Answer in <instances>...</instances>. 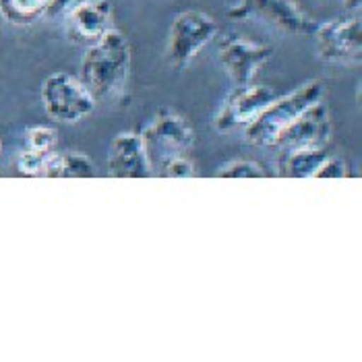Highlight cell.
Wrapping results in <instances>:
<instances>
[{
    "label": "cell",
    "instance_id": "obj_7",
    "mask_svg": "<svg viewBox=\"0 0 362 362\" xmlns=\"http://www.w3.org/2000/svg\"><path fill=\"white\" fill-rule=\"evenodd\" d=\"M274 56V48L267 44L251 42L245 37H226L220 44L218 58L226 69L228 77L236 85H249L257 71Z\"/></svg>",
    "mask_w": 362,
    "mask_h": 362
},
{
    "label": "cell",
    "instance_id": "obj_22",
    "mask_svg": "<svg viewBox=\"0 0 362 362\" xmlns=\"http://www.w3.org/2000/svg\"><path fill=\"white\" fill-rule=\"evenodd\" d=\"M341 2H344V6H346L348 13H358L361 11L362 0H341Z\"/></svg>",
    "mask_w": 362,
    "mask_h": 362
},
{
    "label": "cell",
    "instance_id": "obj_9",
    "mask_svg": "<svg viewBox=\"0 0 362 362\" xmlns=\"http://www.w3.org/2000/svg\"><path fill=\"white\" fill-rule=\"evenodd\" d=\"M274 98V91L265 85H236L230 98L223 102L220 114L216 116V127L220 131L247 127Z\"/></svg>",
    "mask_w": 362,
    "mask_h": 362
},
{
    "label": "cell",
    "instance_id": "obj_4",
    "mask_svg": "<svg viewBox=\"0 0 362 362\" xmlns=\"http://www.w3.org/2000/svg\"><path fill=\"white\" fill-rule=\"evenodd\" d=\"M218 35V23L203 11H182L168 31L166 54L174 69H185Z\"/></svg>",
    "mask_w": 362,
    "mask_h": 362
},
{
    "label": "cell",
    "instance_id": "obj_1",
    "mask_svg": "<svg viewBox=\"0 0 362 362\" xmlns=\"http://www.w3.org/2000/svg\"><path fill=\"white\" fill-rule=\"evenodd\" d=\"M131 46L122 31L108 29L89 44L81 60V81L98 100H114L122 93L131 73Z\"/></svg>",
    "mask_w": 362,
    "mask_h": 362
},
{
    "label": "cell",
    "instance_id": "obj_16",
    "mask_svg": "<svg viewBox=\"0 0 362 362\" xmlns=\"http://www.w3.org/2000/svg\"><path fill=\"white\" fill-rule=\"evenodd\" d=\"M54 151V149H52ZM48 153L50 151H35V149H29L25 147L19 156V172L25 174V176H40L44 178V168H46V160H48Z\"/></svg>",
    "mask_w": 362,
    "mask_h": 362
},
{
    "label": "cell",
    "instance_id": "obj_10",
    "mask_svg": "<svg viewBox=\"0 0 362 362\" xmlns=\"http://www.w3.org/2000/svg\"><path fill=\"white\" fill-rule=\"evenodd\" d=\"M108 174L114 178H149L153 174L141 135L120 133L112 139L108 149Z\"/></svg>",
    "mask_w": 362,
    "mask_h": 362
},
{
    "label": "cell",
    "instance_id": "obj_3",
    "mask_svg": "<svg viewBox=\"0 0 362 362\" xmlns=\"http://www.w3.org/2000/svg\"><path fill=\"white\" fill-rule=\"evenodd\" d=\"M42 104L52 120L75 124L93 112L95 98L81 79L69 73H52L42 83Z\"/></svg>",
    "mask_w": 362,
    "mask_h": 362
},
{
    "label": "cell",
    "instance_id": "obj_23",
    "mask_svg": "<svg viewBox=\"0 0 362 362\" xmlns=\"http://www.w3.org/2000/svg\"><path fill=\"white\" fill-rule=\"evenodd\" d=\"M0 147H2V143H0Z\"/></svg>",
    "mask_w": 362,
    "mask_h": 362
},
{
    "label": "cell",
    "instance_id": "obj_5",
    "mask_svg": "<svg viewBox=\"0 0 362 362\" xmlns=\"http://www.w3.org/2000/svg\"><path fill=\"white\" fill-rule=\"evenodd\" d=\"M141 137L151 168H160L174 156H185L193 145L195 133L185 116L174 110H158L153 122Z\"/></svg>",
    "mask_w": 362,
    "mask_h": 362
},
{
    "label": "cell",
    "instance_id": "obj_6",
    "mask_svg": "<svg viewBox=\"0 0 362 362\" xmlns=\"http://www.w3.org/2000/svg\"><path fill=\"white\" fill-rule=\"evenodd\" d=\"M317 54L325 62L352 64L362 56V28L358 17H344L315 28Z\"/></svg>",
    "mask_w": 362,
    "mask_h": 362
},
{
    "label": "cell",
    "instance_id": "obj_19",
    "mask_svg": "<svg viewBox=\"0 0 362 362\" xmlns=\"http://www.w3.org/2000/svg\"><path fill=\"white\" fill-rule=\"evenodd\" d=\"M158 170H160L162 176H168V178H191V176H195V166L187 158V153L170 158Z\"/></svg>",
    "mask_w": 362,
    "mask_h": 362
},
{
    "label": "cell",
    "instance_id": "obj_17",
    "mask_svg": "<svg viewBox=\"0 0 362 362\" xmlns=\"http://www.w3.org/2000/svg\"><path fill=\"white\" fill-rule=\"evenodd\" d=\"M95 176L93 162L81 153H64V178H89Z\"/></svg>",
    "mask_w": 362,
    "mask_h": 362
},
{
    "label": "cell",
    "instance_id": "obj_11",
    "mask_svg": "<svg viewBox=\"0 0 362 362\" xmlns=\"http://www.w3.org/2000/svg\"><path fill=\"white\" fill-rule=\"evenodd\" d=\"M249 11L286 33H313L317 28L292 0H243V4L230 15L238 17L240 13Z\"/></svg>",
    "mask_w": 362,
    "mask_h": 362
},
{
    "label": "cell",
    "instance_id": "obj_15",
    "mask_svg": "<svg viewBox=\"0 0 362 362\" xmlns=\"http://www.w3.org/2000/svg\"><path fill=\"white\" fill-rule=\"evenodd\" d=\"M218 178H265L267 172L251 160H236L216 172Z\"/></svg>",
    "mask_w": 362,
    "mask_h": 362
},
{
    "label": "cell",
    "instance_id": "obj_14",
    "mask_svg": "<svg viewBox=\"0 0 362 362\" xmlns=\"http://www.w3.org/2000/svg\"><path fill=\"white\" fill-rule=\"evenodd\" d=\"M48 0H0V15L13 25H31L46 17Z\"/></svg>",
    "mask_w": 362,
    "mask_h": 362
},
{
    "label": "cell",
    "instance_id": "obj_8",
    "mask_svg": "<svg viewBox=\"0 0 362 362\" xmlns=\"http://www.w3.org/2000/svg\"><path fill=\"white\" fill-rule=\"evenodd\" d=\"M332 135V118L327 108L317 102L307 112H303L278 139V147L286 151L296 149H321L329 141Z\"/></svg>",
    "mask_w": 362,
    "mask_h": 362
},
{
    "label": "cell",
    "instance_id": "obj_2",
    "mask_svg": "<svg viewBox=\"0 0 362 362\" xmlns=\"http://www.w3.org/2000/svg\"><path fill=\"white\" fill-rule=\"evenodd\" d=\"M323 95V85L321 81L313 79L307 83L298 85L294 91L274 98L263 112L247 124V141L257 147H274L278 143L279 135L310 106L321 102Z\"/></svg>",
    "mask_w": 362,
    "mask_h": 362
},
{
    "label": "cell",
    "instance_id": "obj_12",
    "mask_svg": "<svg viewBox=\"0 0 362 362\" xmlns=\"http://www.w3.org/2000/svg\"><path fill=\"white\" fill-rule=\"evenodd\" d=\"M112 21V6L108 0H85L66 15V25L73 40L93 44L100 40Z\"/></svg>",
    "mask_w": 362,
    "mask_h": 362
},
{
    "label": "cell",
    "instance_id": "obj_18",
    "mask_svg": "<svg viewBox=\"0 0 362 362\" xmlns=\"http://www.w3.org/2000/svg\"><path fill=\"white\" fill-rule=\"evenodd\" d=\"M29 149L35 151H52L56 147V131L50 127H33L25 133Z\"/></svg>",
    "mask_w": 362,
    "mask_h": 362
},
{
    "label": "cell",
    "instance_id": "obj_13",
    "mask_svg": "<svg viewBox=\"0 0 362 362\" xmlns=\"http://www.w3.org/2000/svg\"><path fill=\"white\" fill-rule=\"evenodd\" d=\"M327 151L321 149H296L288 151L284 164H281V176L286 178H315L319 166L327 160Z\"/></svg>",
    "mask_w": 362,
    "mask_h": 362
},
{
    "label": "cell",
    "instance_id": "obj_20",
    "mask_svg": "<svg viewBox=\"0 0 362 362\" xmlns=\"http://www.w3.org/2000/svg\"><path fill=\"white\" fill-rule=\"evenodd\" d=\"M350 172H348V168L346 164L341 162V160H337V158H327L319 170H317V174H315V178H346Z\"/></svg>",
    "mask_w": 362,
    "mask_h": 362
},
{
    "label": "cell",
    "instance_id": "obj_21",
    "mask_svg": "<svg viewBox=\"0 0 362 362\" xmlns=\"http://www.w3.org/2000/svg\"><path fill=\"white\" fill-rule=\"evenodd\" d=\"M85 0H48L46 6V17H54V19H66V15L77 8Z\"/></svg>",
    "mask_w": 362,
    "mask_h": 362
}]
</instances>
